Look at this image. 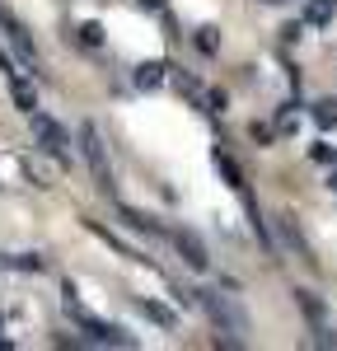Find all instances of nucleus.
Listing matches in <instances>:
<instances>
[{"label":"nucleus","mask_w":337,"mask_h":351,"mask_svg":"<svg viewBox=\"0 0 337 351\" xmlns=\"http://www.w3.org/2000/svg\"><path fill=\"white\" fill-rule=\"evenodd\" d=\"M61 304H66V314H71V319H75V324H80L84 332L94 337V342H112V347H132V337H127L122 328H112V324H103V319H94V314L84 309L80 300H75V291H71V286H66V300H61Z\"/></svg>","instance_id":"nucleus-1"},{"label":"nucleus","mask_w":337,"mask_h":351,"mask_svg":"<svg viewBox=\"0 0 337 351\" xmlns=\"http://www.w3.org/2000/svg\"><path fill=\"white\" fill-rule=\"evenodd\" d=\"M80 150H84V164H89V173H94V183H99L103 192H112L108 145H103V132H99L94 122H84V127H80Z\"/></svg>","instance_id":"nucleus-2"},{"label":"nucleus","mask_w":337,"mask_h":351,"mask_svg":"<svg viewBox=\"0 0 337 351\" xmlns=\"http://www.w3.org/2000/svg\"><path fill=\"white\" fill-rule=\"evenodd\" d=\"M201 304H206V314L216 319L221 332H249V314L234 304L229 295H216V291H201Z\"/></svg>","instance_id":"nucleus-3"},{"label":"nucleus","mask_w":337,"mask_h":351,"mask_svg":"<svg viewBox=\"0 0 337 351\" xmlns=\"http://www.w3.org/2000/svg\"><path fill=\"white\" fill-rule=\"evenodd\" d=\"M28 122H33V136H38V145L47 150V155H56V160H66V132L56 127L47 112H28Z\"/></svg>","instance_id":"nucleus-4"},{"label":"nucleus","mask_w":337,"mask_h":351,"mask_svg":"<svg viewBox=\"0 0 337 351\" xmlns=\"http://www.w3.org/2000/svg\"><path fill=\"white\" fill-rule=\"evenodd\" d=\"M173 243H178V253L188 258V267H197V271L211 267V258H206V243L197 239L192 230H173Z\"/></svg>","instance_id":"nucleus-5"},{"label":"nucleus","mask_w":337,"mask_h":351,"mask_svg":"<svg viewBox=\"0 0 337 351\" xmlns=\"http://www.w3.org/2000/svg\"><path fill=\"white\" fill-rule=\"evenodd\" d=\"M10 99H14L19 112H38V94H33V84L24 75H10Z\"/></svg>","instance_id":"nucleus-6"},{"label":"nucleus","mask_w":337,"mask_h":351,"mask_svg":"<svg viewBox=\"0 0 337 351\" xmlns=\"http://www.w3.org/2000/svg\"><path fill=\"white\" fill-rule=\"evenodd\" d=\"M295 304L305 309V319L314 324V332H328V328H323V304H319V295H314V291H295Z\"/></svg>","instance_id":"nucleus-7"},{"label":"nucleus","mask_w":337,"mask_h":351,"mask_svg":"<svg viewBox=\"0 0 337 351\" xmlns=\"http://www.w3.org/2000/svg\"><path fill=\"white\" fill-rule=\"evenodd\" d=\"M216 169H221V173H225V183H229V188L239 192V197L249 192V183H244V169H239V164L229 160V155H221V150H216Z\"/></svg>","instance_id":"nucleus-8"},{"label":"nucleus","mask_w":337,"mask_h":351,"mask_svg":"<svg viewBox=\"0 0 337 351\" xmlns=\"http://www.w3.org/2000/svg\"><path fill=\"white\" fill-rule=\"evenodd\" d=\"M277 230L286 234V243H290V248H300V258H305V263H314V253H309V243L300 239V225H295V220H290V216H277Z\"/></svg>","instance_id":"nucleus-9"},{"label":"nucleus","mask_w":337,"mask_h":351,"mask_svg":"<svg viewBox=\"0 0 337 351\" xmlns=\"http://www.w3.org/2000/svg\"><path fill=\"white\" fill-rule=\"evenodd\" d=\"M122 220H127L132 230H145V234H155V230H160V225L145 216V211H136V206H122Z\"/></svg>","instance_id":"nucleus-10"},{"label":"nucleus","mask_w":337,"mask_h":351,"mask_svg":"<svg viewBox=\"0 0 337 351\" xmlns=\"http://www.w3.org/2000/svg\"><path fill=\"white\" fill-rule=\"evenodd\" d=\"M160 80H164V61H145L136 71V84H150V89H155Z\"/></svg>","instance_id":"nucleus-11"},{"label":"nucleus","mask_w":337,"mask_h":351,"mask_svg":"<svg viewBox=\"0 0 337 351\" xmlns=\"http://www.w3.org/2000/svg\"><path fill=\"white\" fill-rule=\"evenodd\" d=\"M314 122H319V127H337V104H319V108H314Z\"/></svg>","instance_id":"nucleus-12"},{"label":"nucleus","mask_w":337,"mask_h":351,"mask_svg":"<svg viewBox=\"0 0 337 351\" xmlns=\"http://www.w3.org/2000/svg\"><path fill=\"white\" fill-rule=\"evenodd\" d=\"M145 314L155 319V324H164V328H173L178 319H173V309H164V304H145Z\"/></svg>","instance_id":"nucleus-13"},{"label":"nucleus","mask_w":337,"mask_h":351,"mask_svg":"<svg viewBox=\"0 0 337 351\" xmlns=\"http://www.w3.org/2000/svg\"><path fill=\"white\" fill-rule=\"evenodd\" d=\"M14 267H19V271H42V258H38V253H19Z\"/></svg>","instance_id":"nucleus-14"},{"label":"nucleus","mask_w":337,"mask_h":351,"mask_svg":"<svg viewBox=\"0 0 337 351\" xmlns=\"http://www.w3.org/2000/svg\"><path fill=\"white\" fill-rule=\"evenodd\" d=\"M80 38L89 43V47H99V43H103V28H99V24H84V28H80Z\"/></svg>","instance_id":"nucleus-15"},{"label":"nucleus","mask_w":337,"mask_h":351,"mask_svg":"<svg viewBox=\"0 0 337 351\" xmlns=\"http://www.w3.org/2000/svg\"><path fill=\"white\" fill-rule=\"evenodd\" d=\"M197 47H201V52H216V28H201V33H197Z\"/></svg>","instance_id":"nucleus-16"},{"label":"nucleus","mask_w":337,"mask_h":351,"mask_svg":"<svg viewBox=\"0 0 337 351\" xmlns=\"http://www.w3.org/2000/svg\"><path fill=\"white\" fill-rule=\"evenodd\" d=\"M0 71H5V75H19V71L10 66V56H5V52H0Z\"/></svg>","instance_id":"nucleus-17"},{"label":"nucleus","mask_w":337,"mask_h":351,"mask_svg":"<svg viewBox=\"0 0 337 351\" xmlns=\"http://www.w3.org/2000/svg\"><path fill=\"white\" fill-rule=\"evenodd\" d=\"M136 5H145V10H164V0H136Z\"/></svg>","instance_id":"nucleus-18"}]
</instances>
